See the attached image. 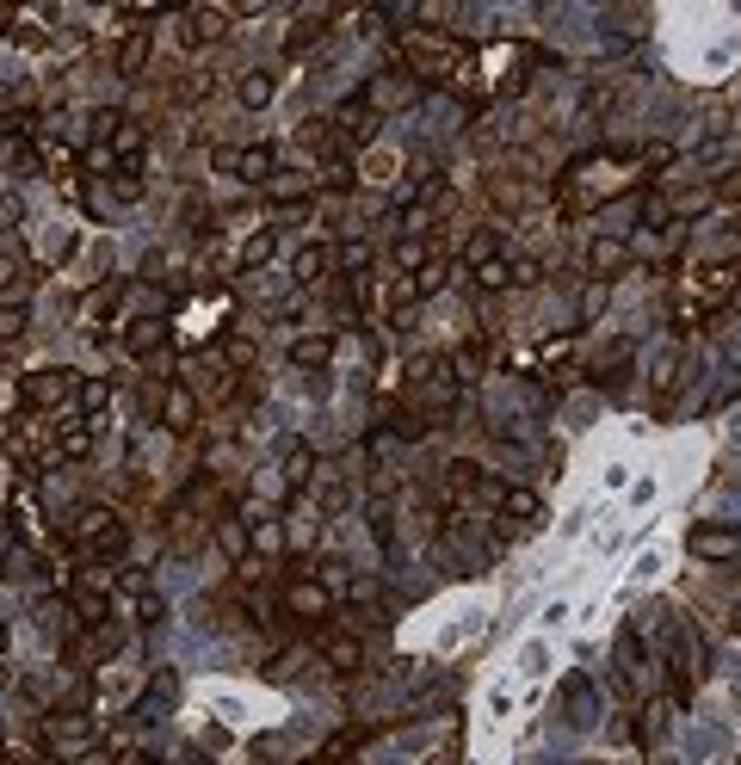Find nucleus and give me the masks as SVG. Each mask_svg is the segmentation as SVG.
Returning <instances> with one entry per match:
<instances>
[{
  "instance_id": "9d476101",
  "label": "nucleus",
  "mask_w": 741,
  "mask_h": 765,
  "mask_svg": "<svg viewBox=\"0 0 741 765\" xmlns=\"http://www.w3.org/2000/svg\"><path fill=\"white\" fill-rule=\"evenodd\" d=\"M315 198V173H303V167H278L272 179H266V204L278 210V204H309Z\"/></svg>"
},
{
  "instance_id": "b1692460",
  "label": "nucleus",
  "mask_w": 741,
  "mask_h": 765,
  "mask_svg": "<svg viewBox=\"0 0 741 765\" xmlns=\"http://www.w3.org/2000/svg\"><path fill=\"white\" fill-rule=\"evenodd\" d=\"M630 364H637V346H630V340H612V346H606V364H599V383H606V389H624Z\"/></svg>"
},
{
  "instance_id": "4c0bfd02",
  "label": "nucleus",
  "mask_w": 741,
  "mask_h": 765,
  "mask_svg": "<svg viewBox=\"0 0 741 765\" xmlns=\"http://www.w3.org/2000/svg\"><path fill=\"white\" fill-rule=\"evenodd\" d=\"M680 358H686L680 346H661V352H655V389H661V395L680 383Z\"/></svg>"
},
{
  "instance_id": "4468645a",
  "label": "nucleus",
  "mask_w": 741,
  "mask_h": 765,
  "mask_svg": "<svg viewBox=\"0 0 741 765\" xmlns=\"http://www.w3.org/2000/svg\"><path fill=\"white\" fill-rule=\"evenodd\" d=\"M161 426H173V432H192L198 426V402H192L186 383H167L161 389Z\"/></svg>"
},
{
  "instance_id": "ea45409f",
  "label": "nucleus",
  "mask_w": 741,
  "mask_h": 765,
  "mask_svg": "<svg viewBox=\"0 0 741 765\" xmlns=\"http://www.w3.org/2000/svg\"><path fill=\"white\" fill-rule=\"evenodd\" d=\"M124 130V112H112V105H99L93 112V149H112V136Z\"/></svg>"
},
{
  "instance_id": "7c9ffc66",
  "label": "nucleus",
  "mask_w": 741,
  "mask_h": 765,
  "mask_svg": "<svg viewBox=\"0 0 741 765\" xmlns=\"http://www.w3.org/2000/svg\"><path fill=\"white\" fill-rule=\"evenodd\" d=\"M470 278H476L482 290H507V284H513V260H507V253H494V260H476Z\"/></svg>"
},
{
  "instance_id": "423d86ee",
  "label": "nucleus",
  "mask_w": 741,
  "mask_h": 765,
  "mask_svg": "<svg viewBox=\"0 0 741 765\" xmlns=\"http://www.w3.org/2000/svg\"><path fill=\"white\" fill-rule=\"evenodd\" d=\"M217 161H223L235 179H247V186H260V192H266V179L278 173V155H272V142H254V149H223Z\"/></svg>"
},
{
  "instance_id": "f8f14e48",
  "label": "nucleus",
  "mask_w": 741,
  "mask_h": 765,
  "mask_svg": "<svg viewBox=\"0 0 741 765\" xmlns=\"http://www.w3.org/2000/svg\"><path fill=\"white\" fill-rule=\"evenodd\" d=\"M322 654H328V673H340V679H352V673H365V642L352 636V630H334Z\"/></svg>"
},
{
  "instance_id": "393cba45",
  "label": "nucleus",
  "mask_w": 741,
  "mask_h": 765,
  "mask_svg": "<svg viewBox=\"0 0 741 765\" xmlns=\"http://www.w3.org/2000/svg\"><path fill=\"white\" fill-rule=\"evenodd\" d=\"M297 142H303V149H309L315 161H322V155L334 161V155H340V136H334V124H328V118H309V124L297 130Z\"/></svg>"
},
{
  "instance_id": "58836bf2",
  "label": "nucleus",
  "mask_w": 741,
  "mask_h": 765,
  "mask_svg": "<svg viewBox=\"0 0 741 765\" xmlns=\"http://www.w3.org/2000/svg\"><path fill=\"white\" fill-rule=\"evenodd\" d=\"M7 167H13V173H25V179H31V173H44V149H38V142H13V149H7Z\"/></svg>"
},
{
  "instance_id": "cd10ccee",
  "label": "nucleus",
  "mask_w": 741,
  "mask_h": 765,
  "mask_svg": "<svg viewBox=\"0 0 741 765\" xmlns=\"http://www.w3.org/2000/svg\"><path fill=\"white\" fill-rule=\"evenodd\" d=\"M315 587H322L328 599H340V593H352L359 580H352V568L340 562V556H322V568H315Z\"/></svg>"
},
{
  "instance_id": "a211bd4d",
  "label": "nucleus",
  "mask_w": 741,
  "mask_h": 765,
  "mask_svg": "<svg viewBox=\"0 0 741 765\" xmlns=\"http://www.w3.org/2000/svg\"><path fill=\"white\" fill-rule=\"evenodd\" d=\"M309 494H315V513H328V519L346 513V482H340V469L322 463V469H315V482H309Z\"/></svg>"
},
{
  "instance_id": "6ab92c4d",
  "label": "nucleus",
  "mask_w": 741,
  "mask_h": 765,
  "mask_svg": "<svg viewBox=\"0 0 741 765\" xmlns=\"http://www.w3.org/2000/svg\"><path fill=\"white\" fill-rule=\"evenodd\" d=\"M328 25H334V7H309V13L291 25V38H285V56H303V50H309V44H315V38L328 31Z\"/></svg>"
},
{
  "instance_id": "c9c22d12",
  "label": "nucleus",
  "mask_w": 741,
  "mask_h": 765,
  "mask_svg": "<svg viewBox=\"0 0 741 765\" xmlns=\"http://www.w3.org/2000/svg\"><path fill=\"white\" fill-rule=\"evenodd\" d=\"M112 297H118V284H99V290H87L81 321H87V327H105V321H112Z\"/></svg>"
},
{
  "instance_id": "c85d7f7f",
  "label": "nucleus",
  "mask_w": 741,
  "mask_h": 765,
  "mask_svg": "<svg viewBox=\"0 0 741 765\" xmlns=\"http://www.w3.org/2000/svg\"><path fill=\"white\" fill-rule=\"evenodd\" d=\"M75 587H81L87 599H105V593H118V568H105V562H81Z\"/></svg>"
},
{
  "instance_id": "39448f33",
  "label": "nucleus",
  "mask_w": 741,
  "mask_h": 765,
  "mask_svg": "<svg viewBox=\"0 0 741 765\" xmlns=\"http://www.w3.org/2000/svg\"><path fill=\"white\" fill-rule=\"evenodd\" d=\"M229 19H235V7H186V19H180V31H186V44L192 50H210V44H223V31H229Z\"/></svg>"
},
{
  "instance_id": "aec40b11",
  "label": "nucleus",
  "mask_w": 741,
  "mask_h": 765,
  "mask_svg": "<svg viewBox=\"0 0 741 765\" xmlns=\"http://www.w3.org/2000/svg\"><path fill=\"white\" fill-rule=\"evenodd\" d=\"M266 260H278V235H272V229H254V235L241 241V253H235L229 266H235V272H260Z\"/></svg>"
},
{
  "instance_id": "1a4fd4ad",
  "label": "nucleus",
  "mask_w": 741,
  "mask_h": 765,
  "mask_svg": "<svg viewBox=\"0 0 741 765\" xmlns=\"http://www.w3.org/2000/svg\"><path fill=\"white\" fill-rule=\"evenodd\" d=\"M359 99L371 105L377 118H383V112H396V105H408V99H414V81H408V68H390V75H377V81H371Z\"/></svg>"
},
{
  "instance_id": "2f4dec72",
  "label": "nucleus",
  "mask_w": 741,
  "mask_h": 765,
  "mask_svg": "<svg viewBox=\"0 0 741 765\" xmlns=\"http://www.w3.org/2000/svg\"><path fill=\"white\" fill-rule=\"evenodd\" d=\"M75 395H81V408H75V414H81L87 426H99V420H105V402H112V383H99V377H93V383H81Z\"/></svg>"
},
{
  "instance_id": "3c124183",
  "label": "nucleus",
  "mask_w": 741,
  "mask_h": 765,
  "mask_svg": "<svg viewBox=\"0 0 741 765\" xmlns=\"http://www.w3.org/2000/svg\"><path fill=\"white\" fill-rule=\"evenodd\" d=\"M667 161H674V149H661V142H655V149H643V167H649V173L667 167Z\"/></svg>"
},
{
  "instance_id": "f03ea898",
  "label": "nucleus",
  "mask_w": 741,
  "mask_h": 765,
  "mask_svg": "<svg viewBox=\"0 0 741 765\" xmlns=\"http://www.w3.org/2000/svg\"><path fill=\"white\" fill-rule=\"evenodd\" d=\"M75 389H81V377L68 371V364H50V371H25L19 377V402L31 414H62V408H75Z\"/></svg>"
},
{
  "instance_id": "5701e85b",
  "label": "nucleus",
  "mask_w": 741,
  "mask_h": 765,
  "mask_svg": "<svg viewBox=\"0 0 741 765\" xmlns=\"http://www.w3.org/2000/svg\"><path fill=\"white\" fill-rule=\"evenodd\" d=\"M235 93H241L247 112H260V105H272V93H278V75H272V68H247Z\"/></svg>"
},
{
  "instance_id": "603ef678",
  "label": "nucleus",
  "mask_w": 741,
  "mask_h": 765,
  "mask_svg": "<svg viewBox=\"0 0 741 765\" xmlns=\"http://www.w3.org/2000/svg\"><path fill=\"white\" fill-rule=\"evenodd\" d=\"M729 630H735V636H741V605H735V611H729Z\"/></svg>"
},
{
  "instance_id": "6e6552de",
  "label": "nucleus",
  "mask_w": 741,
  "mask_h": 765,
  "mask_svg": "<svg viewBox=\"0 0 741 765\" xmlns=\"http://www.w3.org/2000/svg\"><path fill=\"white\" fill-rule=\"evenodd\" d=\"M328 272H334V253H328V241H303V247L291 253V284H297V290H315Z\"/></svg>"
},
{
  "instance_id": "de8ad7c7",
  "label": "nucleus",
  "mask_w": 741,
  "mask_h": 765,
  "mask_svg": "<svg viewBox=\"0 0 741 765\" xmlns=\"http://www.w3.org/2000/svg\"><path fill=\"white\" fill-rule=\"evenodd\" d=\"M130 617L136 624H161V599L149 593V599H130Z\"/></svg>"
},
{
  "instance_id": "a878e982",
  "label": "nucleus",
  "mask_w": 741,
  "mask_h": 765,
  "mask_svg": "<svg viewBox=\"0 0 741 765\" xmlns=\"http://www.w3.org/2000/svg\"><path fill=\"white\" fill-rule=\"evenodd\" d=\"M445 278H451V260H439V253H433L427 266H414V278H408V297H439V290H445Z\"/></svg>"
},
{
  "instance_id": "2eb2a0df",
  "label": "nucleus",
  "mask_w": 741,
  "mask_h": 765,
  "mask_svg": "<svg viewBox=\"0 0 741 765\" xmlns=\"http://www.w3.org/2000/svg\"><path fill=\"white\" fill-rule=\"evenodd\" d=\"M285 605H291V617H297V624H322V617L334 611V599H328L322 587H315V580H297V587L285 593Z\"/></svg>"
},
{
  "instance_id": "e433bc0d",
  "label": "nucleus",
  "mask_w": 741,
  "mask_h": 765,
  "mask_svg": "<svg viewBox=\"0 0 741 765\" xmlns=\"http://www.w3.org/2000/svg\"><path fill=\"white\" fill-rule=\"evenodd\" d=\"M217 550L229 562H247V525L241 519H217Z\"/></svg>"
},
{
  "instance_id": "dca6fc26",
  "label": "nucleus",
  "mask_w": 741,
  "mask_h": 765,
  "mask_svg": "<svg viewBox=\"0 0 741 765\" xmlns=\"http://www.w3.org/2000/svg\"><path fill=\"white\" fill-rule=\"evenodd\" d=\"M315 469H322L315 445H309V439H291V445H285V488H291V494H303V488L315 482Z\"/></svg>"
},
{
  "instance_id": "c03bdc74",
  "label": "nucleus",
  "mask_w": 741,
  "mask_h": 765,
  "mask_svg": "<svg viewBox=\"0 0 741 765\" xmlns=\"http://www.w3.org/2000/svg\"><path fill=\"white\" fill-rule=\"evenodd\" d=\"M365 173H371V179H390V173H396V155H390V149H377V155L359 167V179H365Z\"/></svg>"
},
{
  "instance_id": "8fccbe9b",
  "label": "nucleus",
  "mask_w": 741,
  "mask_h": 765,
  "mask_svg": "<svg viewBox=\"0 0 741 765\" xmlns=\"http://www.w3.org/2000/svg\"><path fill=\"white\" fill-rule=\"evenodd\" d=\"M19 278V253H0V290H7Z\"/></svg>"
},
{
  "instance_id": "c756f323",
  "label": "nucleus",
  "mask_w": 741,
  "mask_h": 765,
  "mask_svg": "<svg viewBox=\"0 0 741 765\" xmlns=\"http://www.w3.org/2000/svg\"><path fill=\"white\" fill-rule=\"evenodd\" d=\"M285 550V531H278V519H260V525H247V556H278Z\"/></svg>"
},
{
  "instance_id": "bb28decb",
  "label": "nucleus",
  "mask_w": 741,
  "mask_h": 765,
  "mask_svg": "<svg viewBox=\"0 0 741 765\" xmlns=\"http://www.w3.org/2000/svg\"><path fill=\"white\" fill-rule=\"evenodd\" d=\"M25 327H31V303H19V297H0V346L25 340Z\"/></svg>"
},
{
  "instance_id": "20e7f679",
  "label": "nucleus",
  "mask_w": 741,
  "mask_h": 765,
  "mask_svg": "<svg viewBox=\"0 0 741 765\" xmlns=\"http://www.w3.org/2000/svg\"><path fill=\"white\" fill-rule=\"evenodd\" d=\"M686 550L698 562H735L741 556V531L735 525H692L686 531Z\"/></svg>"
},
{
  "instance_id": "4be33fe9",
  "label": "nucleus",
  "mask_w": 741,
  "mask_h": 765,
  "mask_svg": "<svg viewBox=\"0 0 741 765\" xmlns=\"http://www.w3.org/2000/svg\"><path fill=\"white\" fill-rule=\"evenodd\" d=\"M118 75H143V68H149V25H130V38L118 44Z\"/></svg>"
},
{
  "instance_id": "7ed1b4c3",
  "label": "nucleus",
  "mask_w": 741,
  "mask_h": 765,
  "mask_svg": "<svg viewBox=\"0 0 741 765\" xmlns=\"http://www.w3.org/2000/svg\"><path fill=\"white\" fill-rule=\"evenodd\" d=\"M328 124H334V136H340V149H365V142L377 136V124H383V118L371 112L365 99H346V105H334V118H328Z\"/></svg>"
},
{
  "instance_id": "37998d69",
  "label": "nucleus",
  "mask_w": 741,
  "mask_h": 765,
  "mask_svg": "<svg viewBox=\"0 0 741 765\" xmlns=\"http://www.w3.org/2000/svg\"><path fill=\"white\" fill-rule=\"evenodd\" d=\"M365 519H371L377 543H383V550H390V500H371V506H365Z\"/></svg>"
},
{
  "instance_id": "49530a36",
  "label": "nucleus",
  "mask_w": 741,
  "mask_h": 765,
  "mask_svg": "<svg viewBox=\"0 0 741 765\" xmlns=\"http://www.w3.org/2000/svg\"><path fill=\"white\" fill-rule=\"evenodd\" d=\"M396 260H402V266L414 272V266H427V260H433V253H427V247H420V241H396Z\"/></svg>"
},
{
  "instance_id": "a19ab883",
  "label": "nucleus",
  "mask_w": 741,
  "mask_h": 765,
  "mask_svg": "<svg viewBox=\"0 0 741 765\" xmlns=\"http://www.w3.org/2000/svg\"><path fill=\"white\" fill-rule=\"evenodd\" d=\"M303 667H309V648H303V642H297V648H285V654H278V661H272V667H266V673H272V679H297V673H303Z\"/></svg>"
},
{
  "instance_id": "ddd939ff",
  "label": "nucleus",
  "mask_w": 741,
  "mask_h": 765,
  "mask_svg": "<svg viewBox=\"0 0 741 765\" xmlns=\"http://www.w3.org/2000/svg\"><path fill=\"white\" fill-rule=\"evenodd\" d=\"M562 716H569L575 728H593V722H599V710H593V685H587V673H569V679H562Z\"/></svg>"
},
{
  "instance_id": "79ce46f5",
  "label": "nucleus",
  "mask_w": 741,
  "mask_h": 765,
  "mask_svg": "<svg viewBox=\"0 0 741 765\" xmlns=\"http://www.w3.org/2000/svg\"><path fill=\"white\" fill-rule=\"evenodd\" d=\"M494 253H501V235H494V229H482V235H470V247H464V260L476 266V260H494Z\"/></svg>"
},
{
  "instance_id": "9b49d317",
  "label": "nucleus",
  "mask_w": 741,
  "mask_h": 765,
  "mask_svg": "<svg viewBox=\"0 0 741 765\" xmlns=\"http://www.w3.org/2000/svg\"><path fill=\"white\" fill-rule=\"evenodd\" d=\"M167 315H143V321H124V352H136V358H155L161 346H167Z\"/></svg>"
},
{
  "instance_id": "473e14b6",
  "label": "nucleus",
  "mask_w": 741,
  "mask_h": 765,
  "mask_svg": "<svg viewBox=\"0 0 741 765\" xmlns=\"http://www.w3.org/2000/svg\"><path fill=\"white\" fill-rule=\"evenodd\" d=\"M315 186H328V192H352V186H359V167H352V161H322V167H315Z\"/></svg>"
},
{
  "instance_id": "a18cd8bd",
  "label": "nucleus",
  "mask_w": 741,
  "mask_h": 765,
  "mask_svg": "<svg viewBox=\"0 0 741 765\" xmlns=\"http://www.w3.org/2000/svg\"><path fill=\"white\" fill-rule=\"evenodd\" d=\"M81 161H87V173H112V179H118V173H124V167H118V161H112V149H87V155H81Z\"/></svg>"
},
{
  "instance_id": "09e8293b",
  "label": "nucleus",
  "mask_w": 741,
  "mask_h": 765,
  "mask_svg": "<svg viewBox=\"0 0 741 765\" xmlns=\"http://www.w3.org/2000/svg\"><path fill=\"white\" fill-rule=\"evenodd\" d=\"M544 661H550V648H544V642L525 648V673H544Z\"/></svg>"
},
{
  "instance_id": "f704fd0d",
  "label": "nucleus",
  "mask_w": 741,
  "mask_h": 765,
  "mask_svg": "<svg viewBox=\"0 0 741 765\" xmlns=\"http://www.w3.org/2000/svg\"><path fill=\"white\" fill-rule=\"evenodd\" d=\"M334 266H340L346 278H365V272H371V247H365V241H340V247H334Z\"/></svg>"
},
{
  "instance_id": "72a5a7b5",
  "label": "nucleus",
  "mask_w": 741,
  "mask_h": 765,
  "mask_svg": "<svg viewBox=\"0 0 741 765\" xmlns=\"http://www.w3.org/2000/svg\"><path fill=\"white\" fill-rule=\"evenodd\" d=\"M371 741V728L365 722H352V728H340V735H328L322 741V759H352V747H365Z\"/></svg>"
},
{
  "instance_id": "f3484780",
  "label": "nucleus",
  "mask_w": 741,
  "mask_h": 765,
  "mask_svg": "<svg viewBox=\"0 0 741 765\" xmlns=\"http://www.w3.org/2000/svg\"><path fill=\"white\" fill-rule=\"evenodd\" d=\"M624 266H630V247H624V241H612V235H606V241H593V247H587V272H593V284L618 278Z\"/></svg>"
},
{
  "instance_id": "0eeeda50",
  "label": "nucleus",
  "mask_w": 741,
  "mask_h": 765,
  "mask_svg": "<svg viewBox=\"0 0 741 765\" xmlns=\"http://www.w3.org/2000/svg\"><path fill=\"white\" fill-rule=\"evenodd\" d=\"M538 519H544V506H538V494H532V488H507V494H501V537H525V531H538Z\"/></svg>"
},
{
  "instance_id": "f257e3e1",
  "label": "nucleus",
  "mask_w": 741,
  "mask_h": 765,
  "mask_svg": "<svg viewBox=\"0 0 741 765\" xmlns=\"http://www.w3.org/2000/svg\"><path fill=\"white\" fill-rule=\"evenodd\" d=\"M75 543H81V556L87 562H112V556H124L130 550V525H124V513L118 506H81L75 513Z\"/></svg>"
},
{
  "instance_id": "412c9836",
  "label": "nucleus",
  "mask_w": 741,
  "mask_h": 765,
  "mask_svg": "<svg viewBox=\"0 0 741 765\" xmlns=\"http://www.w3.org/2000/svg\"><path fill=\"white\" fill-rule=\"evenodd\" d=\"M328 358H334V334H303L291 346V364L297 371H328Z\"/></svg>"
}]
</instances>
